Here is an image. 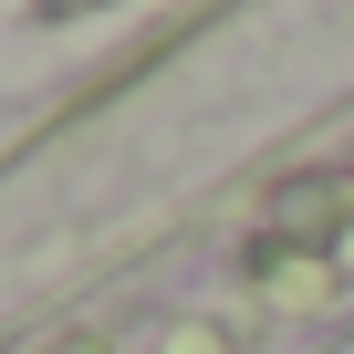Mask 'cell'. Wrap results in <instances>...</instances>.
Segmentation results:
<instances>
[{
  "mask_svg": "<svg viewBox=\"0 0 354 354\" xmlns=\"http://www.w3.org/2000/svg\"><path fill=\"white\" fill-rule=\"evenodd\" d=\"M354 209V167H323V177H292V188L271 198V230L292 240V230H333Z\"/></svg>",
  "mask_w": 354,
  "mask_h": 354,
  "instance_id": "6da1fadb",
  "label": "cell"
},
{
  "mask_svg": "<svg viewBox=\"0 0 354 354\" xmlns=\"http://www.w3.org/2000/svg\"><path fill=\"white\" fill-rule=\"evenodd\" d=\"M167 354H219V333H177V344H167Z\"/></svg>",
  "mask_w": 354,
  "mask_h": 354,
  "instance_id": "7a4b0ae2",
  "label": "cell"
}]
</instances>
